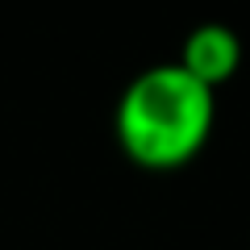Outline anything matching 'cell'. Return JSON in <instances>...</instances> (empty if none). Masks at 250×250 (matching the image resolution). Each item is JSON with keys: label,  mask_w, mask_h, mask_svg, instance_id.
Returning <instances> with one entry per match:
<instances>
[{"label": "cell", "mask_w": 250, "mask_h": 250, "mask_svg": "<svg viewBox=\"0 0 250 250\" xmlns=\"http://www.w3.org/2000/svg\"><path fill=\"white\" fill-rule=\"evenodd\" d=\"M179 67L192 80H200L208 92H217L221 83H229L242 67V42L229 25H196L184 38L179 50Z\"/></svg>", "instance_id": "cell-2"}, {"label": "cell", "mask_w": 250, "mask_h": 250, "mask_svg": "<svg viewBox=\"0 0 250 250\" xmlns=\"http://www.w3.org/2000/svg\"><path fill=\"white\" fill-rule=\"evenodd\" d=\"M217 92L179 67L159 62L129 80L117 100V142L138 167L171 171L192 163L213 134Z\"/></svg>", "instance_id": "cell-1"}]
</instances>
